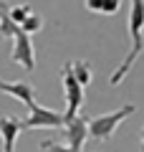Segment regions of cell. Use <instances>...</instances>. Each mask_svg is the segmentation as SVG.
Segmentation results:
<instances>
[{
    "label": "cell",
    "instance_id": "7c38bea8",
    "mask_svg": "<svg viewBox=\"0 0 144 152\" xmlns=\"http://www.w3.org/2000/svg\"><path fill=\"white\" fill-rule=\"evenodd\" d=\"M41 152H76L71 145H61V142H51V140H43L41 142Z\"/></svg>",
    "mask_w": 144,
    "mask_h": 152
},
{
    "label": "cell",
    "instance_id": "52a82bcc",
    "mask_svg": "<svg viewBox=\"0 0 144 152\" xmlns=\"http://www.w3.org/2000/svg\"><path fill=\"white\" fill-rule=\"evenodd\" d=\"M0 91L8 94V96H13V99H18V102L25 104L28 109L36 104V86L28 84V81H13V84L0 81Z\"/></svg>",
    "mask_w": 144,
    "mask_h": 152
},
{
    "label": "cell",
    "instance_id": "30bf717a",
    "mask_svg": "<svg viewBox=\"0 0 144 152\" xmlns=\"http://www.w3.org/2000/svg\"><path fill=\"white\" fill-rule=\"evenodd\" d=\"M71 66H73L76 79H79L84 86H89L91 79H94V69H91V64H89V61H84V58H79V61H71Z\"/></svg>",
    "mask_w": 144,
    "mask_h": 152
},
{
    "label": "cell",
    "instance_id": "8fae6325",
    "mask_svg": "<svg viewBox=\"0 0 144 152\" xmlns=\"http://www.w3.org/2000/svg\"><path fill=\"white\" fill-rule=\"evenodd\" d=\"M20 28L25 33H31V36H33V33H38V31H43V15H41V13H31V15L20 23Z\"/></svg>",
    "mask_w": 144,
    "mask_h": 152
},
{
    "label": "cell",
    "instance_id": "9a60e30c",
    "mask_svg": "<svg viewBox=\"0 0 144 152\" xmlns=\"http://www.w3.org/2000/svg\"><path fill=\"white\" fill-rule=\"evenodd\" d=\"M139 152H144V145H142V150H139Z\"/></svg>",
    "mask_w": 144,
    "mask_h": 152
},
{
    "label": "cell",
    "instance_id": "277c9868",
    "mask_svg": "<svg viewBox=\"0 0 144 152\" xmlns=\"http://www.w3.org/2000/svg\"><path fill=\"white\" fill-rule=\"evenodd\" d=\"M20 122H23V129H61V127H66L63 114L41 107L38 102L28 109V117L20 119Z\"/></svg>",
    "mask_w": 144,
    "mask_h": 152
},
{
    "label": "cell",
    "instance_id": "4fadbf2b",
    "mask_svg": "<svg viewBox=\"0 0 144 152\" xmlns=\"http://www.w3.org/2000/svg\"><path fill=\"white\" fill-rule=\"evenodd\" d=\"M31 13H33V10H31L28 5H13V8H10V18L18 23V26H20V23L25 20V18L31 15Z\"/></svg>",
    "mask_w": 144,
    "mask_h": 152
},
{
    "label": "cell",
    "instance_id": "ba28073f",
    "mask_svg": "<svg viewBox=\"0 0 144 152\" xmlns=\"http://www.w3.org/2000/svg\"><path fill=\"white\" fill-rule=\"evenodd\" d=\"M23 132V122L15 117H0V137H3V152H15V140Z\"/></svg>",
    "mask_w": 144,
    "mask_h": 152
},
{
    "label": "cell",
    "instance_id": "8992f818",
    "mask_svg": "<svg viewBox=\"0 0 144 152\" xmlns=\"http://www.w3.org/2000/svg\"><path fill=\"white\" fill-rule=\"evenodd\" d=\"M66 140H68V145L73 147L76 152H84V145L86 140L91 137L89 132V117H81V114H76L71 122H66Z\"/></svg>",
    "mask_w": 144,
    "mask_h": 152
},
{
    "label": "cell",
    "instance_id": "5bb4252c",
    "mask_svg": "<svg viewBox=\"0 0 144 152\" xmlns=\"http://www.w3.org/2000/svg\"><path fill=\"white\" fill-rule=\"evenodd\" d=\"M142 145H144V129H142Z\"/></svg>",
    "mask_w": 144,
    "mask_h": 152
},
{
    "label": "cell",
    "instance_id": "9c48e42d",
    "mask_svg": "<svg viewBox=\"0 0 144 152\" xmlns=\"http://www.w3.org/2000/svg\"><path fill=\"white\" fill-rule=\"evenodd\" d=\"M86 10L99 13V15H114L121 8V0H84Z\"/></svg>",
    "mask_w": 144,
    "mask_h": 152
},
{
    "label": "cell",
    "instance_id": "5b68a950",
    "mask_svg": "<svg viewBox=\"0 0 144 152\" xmlns=\"http://www.w3.org/2000/svg\"><path fill=\"white\" fill-rule=\"evenodd\" d=\"M13 38H15V43H13V51H10V61L23 66L25 71H33L36 69V51H33V43H31V33L18 28V33Z\"/></svg>",
    "mask_w": 144,
    "mask_h": 152
},
{
    "label": "cell",
    "instance_id": "6da1fadb",
    "mask_svg": "<svg viewBox=\"0 0 144 152\" xmlns=\"http://www.w3.org/2000/svg\"><path fill=\"white\" fill-rule=\"evenodd\" d=\"M129 38H132V48L119 64V69L109 76V84L119 86L132 71L134 61L144 53V0H129Z\"/></svg>",
    "mask_w": 144,
    "mask_h": 152
},
{
    "label": "cell",
    "instance_id": "7a4b0ae2",
    "mask_svg": "<svg viewBox=\"0 0 144 152\" xmlns=\"http://www.w3.org/2000/svg\"><path fill=\"white\" fill-rule=\"evenodd\" d=\"M137 112L134 104H124L121 109L116 112H106V114H99V117H89V132H91V140L96 142H106L114 137V132L119 129L124 119H129L132 114Z\"/></svg>",
    "mask_w": 144,
    "mask_h": 152
},
{
    "label": "cell",
    "instance_id": "2e32d148",
    "mask_svg": "<svg viewBox=\"0 0 144 152\" xmlns=\"http://www.w3.org/2000/svg\"><path fill=\"white\" fill-rule=\"evenodd\" d=\"M0 81H3V79H0Z\"/></svg>",
    "mask_w": 144,
    "mask_h": 152
},
{
    "label": "cell",
    "instance_id": "3957f363",
    "mask_svg": "<svg viewBox=\"0 0 144 152\" xmlns=\"http://www.w3.org/2000/svg\"><path fill=\"white\" fill-rule=\"evenodd\" d=\"M61 81H63V94H66V112H63V117H66V122H71L76 114L81 112V104H84V89L86 86L76 79L71 61L63 64V69H61Z\"/></svg>",
    "mask_w": 144,
    "mask_h": 152
}]
</instances>
